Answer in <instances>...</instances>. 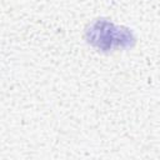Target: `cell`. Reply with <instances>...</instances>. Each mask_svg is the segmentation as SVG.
Listing matches in <instances>:
<instances>
[{"mask_svg": "<svg viewBox=\"0 0 160 160\" xmlns=\"http://www.w3.org/2000/svg\"><path fill=\"white\" fill-rule=\"evenodd\" d=\"M85 36L89 44L101 51L131 48L135 44V36L129 29L116 26L102 19L95 20L86 29Z\"/></svg>", "mask_w": 160, "mask_h": 160, "instance_id": "cell-1", "label": "cell"}]
</instances>
